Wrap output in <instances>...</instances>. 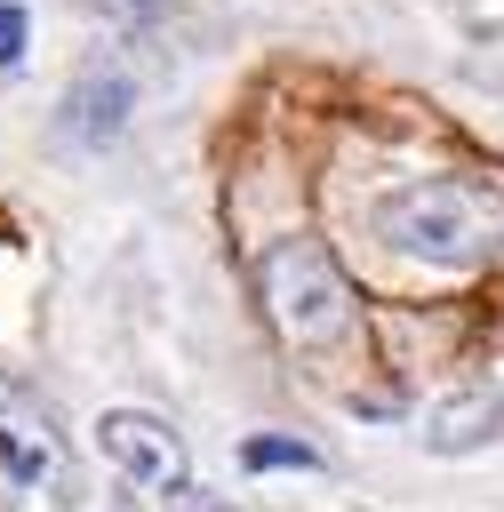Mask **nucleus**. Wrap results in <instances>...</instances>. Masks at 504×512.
I'll return each instance as SVG.
<instances>
[{
  "label": "nucleus",
  "mask_w": 504,
  "mask_h": 512,
  "mask_svg": "<svg viewBox=\"0 0 504 512\" xmlns=\"http://www.w3.org/2000/svg\"><path fill=\"white\" fill-rule=\"evenodd\" d=\"M376 240L440 272H472L504 248V192L480 176H416L376 200Z\"/></svg>",
  "instance_id": "nucleus-1"
},
{
  "label": "nucleus",
  "mask_w": 504,
  "mask_h": 512,
  "mask_svg": "<svg viewBox=\"0 0 504 512\" xmlns=\"http://www.w3.org/2000/svg\"><path fill=\"white\" fill-rule=\"evenodd\" d=\"M256 304L280 328V344H296V352H328L352 336V280L336 272V256L312 232H288L256 256Z\"/></svg>",
  "instance_id": "nucleus-2"
},
{
  "label": "nucleus",
  "mask_w": 504,
  "mask_h": 512,
  "mask_svg": "<svg viewBox=\"0 0 504 512\" xmlns=\"http://www.w3.org/2000/svg\"><path fill=\"white\" fill-rule=\"evenodd\" d=\"M96 448H104V464H112L120 480L152 488L160 504H168L176 488H192V448H184V432H176L168 416H152V408H104V416H96Z\"/></svg>",
  "instance_id": "nucleus-3"
},
{
  "label": "nucleus",
  "mask_w": 504,
  "mask_h": 512,
  "mask_svg": "<svg viewBox=\"0 0 504 512\" xmlns=\"http://www.w3.org/2000/svg\"><path fill=\"white\" fill-rule=\"evenodd\" d=\"M0 472L16 488H32V496H64L72 488V456H64L48 408L24 400L16 384H0Z\"/></svg>",
  "instance_id": "nucleus-4"
},
{
  "label": "nucleus",
  "mask_w": 504,
  "mask_h": 512,
  "mask_svg": "<svg viewBox=\"0 0 504 512\" xmlns=\"http://www.w3.org/2000/svg\"><path fill=\"white\" fill-rule=\"evenodd\" d=\"M128 120H136V80H128V72H88V80H72L64 104H56L64 144H80V152H112V144L128 136Z\"/></svg>",
  "instance_id": "nucleus-5"
},
{
  "label": "nucleus",
  "mask_w": 504,
  "mask_h": 512,
  "mask_svg": "<svg viewBox=\"0 0 504 512\" xmlns=\"http://www.w3.org/2000/svg\"><path fill=\"white\" fill-rule=\"evenodd\" d=\"M496 432H504V392H456V400H440L424 416V448L432 456H472Z\"/></svg>",
  "instance_id": "nucleus-6"
},
{
  "label": "nucleus",
  "mask_w": 504,
  "mask_h": 512,
  "mask_svg": "<svg viewBox=\"0 0 504 512\" xmlns=\"http://www.w3.org/2000/svg\"><path fill=\"white\" fill-rule=\"evenodd\" d=\"M240 464H248V472H320V448H312V440L256 432V440H240Z\"/></svg>",
  "instance_id": "nucleus-7"
},
{
  "label": "nucleus",
  "mask_w": 504,
  "mask_h": 512,
  "mask_svg": "<svg viewBox=\"0 0 504 512\" xmlns=\"http://www.w3.org/2000/svg\"><path fill=\"white\" fill-rule=\"evenodd\" d=\"M16 56H24V8L0 0V64H16Z\"/></svg>",
  "instance_id": "nucleus-8"
},
{
  "label": "nucleus",
  "mask_w": 504,
  "mask_h": 512,
  "mask_svg": "<svg viewBox=\"0 0 504 512\" xmlns=\"http://www.w3.org/2000/svg\"><path fill=\"white\" fill-rule=\"evenodd\" d=\"M168 512H232V504H216L208 488H176V496H168Z\"/></svg>",
  "instance_id": "nucleus-9"
}]
</instances>
